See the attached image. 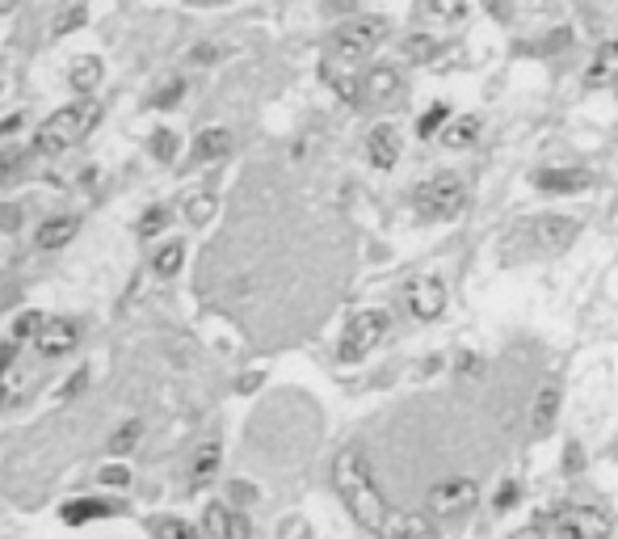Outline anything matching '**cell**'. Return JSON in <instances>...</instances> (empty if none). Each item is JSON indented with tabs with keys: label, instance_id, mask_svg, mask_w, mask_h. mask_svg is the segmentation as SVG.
<instances>
[{
	"label": "cell",
	"instance_id": "obj_1",
	"mask_svg": "<svg viewBox=\"0 0 618 539\" xmlns=\"http://www.w3.org/2000/svg\"><path fill=\"white\" fill-rule=\"evenodd\" d=\"M333 485H337V493H341L345 510L358 518V527H366L370 535H383V527L391 523V514H396V510H391L387 497L379 493L375 476H370V464L362 459L358 447H345V451L337 455V464H333Z\"/></svg>",
	"mask_w": 618,
	"mask_h": 539
},
{
	"label": "cell",
	"instance_id": "obj_2",
	"mask_svg": "<svg viewBox=\"0 0 618 539\" xmlns=\"http://www.w3.org/2000/svg\"><path fill=\"white\" fill-rule=\"evenodd\" d=\"M101 123V102L97 97H80V102L59 106L51 118H43L34 131V152L38 156H59L72 152L76 144H85V135H93V127Z\"/></svg>",
	"mask_w": 618,
	"mask_h": 539
},
{
	"label": "cell",
	"instance_id": "obj_3",
	"mask_svg": "<svg viewBox=\"0 0 618 539\" xmlns=\"http://www.w3.org/2000/svg\"><path fill=\"white\" fill-rule=\"evenodd\" d=\"M387 17H354V22H345L333 30V51H328V72H341L349 64H358V59H366L370 51H375L383 38H387Z\"/></svg>",
	"mask_w": 618,
	"mask_h": 539
},
{
	"label": "cell",
	"instance_id": "obj_4",
	"mask_svg": "<svg viewBox=\"0 0 618 539\" xmlns=\"http://www.w3.org/2000/svg\"><path fill=\"white\" fill-rule=\"evenodd\" d=\"M539 527H547L555 539H610V518L593 506L560 502L547 514H539Z\"/></svg>",
	"mask_w": 618,
	"mask_h": 539
},
{
	"label": "cell",
	"instance_id": "obj_5",
	"mask_svg": "<svg viewBox=\"0 0 618 539\" xmlns=\"http://www.w3.org/2000/svg\"><path fill=\"white\" fill-rule=\"evenodd\" d=\"M391 329V316L383 308H362L345 321V333H341V363H362L370 350H379V342Z\"/></svg>",
	"mask_w": 618,
	"mask_h": 539
},
{
	"label": "cell",
	"instance_id": "obj_6",
	"mask_svg": "<svg viewBox=\"0 0 618 539\" xmlns=\"http://www.w3.org/2000/svg\"><path fill=\"white\" fill-rule=\"evenodd\" d=\"M417 207L429 219H455L467 207V186L455 173H434L417 186Z\"/></svg>",
	"mask_w": 618,
	"mask_h": 539
},
{
	"label": "cell",
	"instance_id": "obj_7",
	"mask_svg": "<svg viewBox=\"0 0 618 539\" xmlns=\"http://www.w3.org/2000/svg\"><path fill=\"white\" fill-rule=\"evenodd\" d=\"M400 299H404V308H408L412 321H438V316L446 312L450 291H446V283H442V274L421 270V274H412L408 283H404Z\"/></svg>",
	"mask_w": 618,
	"mask_h": 539
},
{
	"label": "cell",
	"instance_id": "obj_8",
	"mask_svg": "<svg viewBox=\"0 0 618 539\" xmlns=\"http://www.w3.org/2000/svg\"><path fill=\"white\" fill-rule=\"evenodd\" d=\"M480 502V485L471 476H446L429 489V518H463L471 506Z\"/></svg>",
	"mask_w": 618,
	"mask_h": 539
},
{
	"label": "cell",
	"instance_id": "obj_9",
	"mask_svg": "<svg viewBox=\"0 0 618 539\" xmlns=\"http://www.w3.org/2000/svg\"><path fill=\"white\" fill-rule=\"evenodd\" d=\"M518 236H530L534 253H560V249L572 245L576 219H568V215H543V219H530L526 228H518Z\"/></svg>",
	"mask_w": 618,
	"mask_h": 539
},
{
	"label": "cell",
	"instance_id": "obj_10",
	"mask_svg": "<svg viewBox=\"0 0 618 539\" xmlns=\"http://www.w3.org/2000/svg\"><path fill=\"white\" fill-rule=\"evenodd\" d=\"M400 152H404V139H400L396 127H391V123H375V127H370V135H366V161L370 165L387 173V169H396Z\"/></svg>",
	"mask_w": 618,
	"mask_h": 539
},
{
	"label": "cell",
	"instance_id": "obj_11",
	"mask_svg": "<svg viewBox=\"0 0 618 539\" xmlns=\"http://www.w3.org/2000/svg\"><path fill=\"white\" fill-rule=\"evenodd\" d=\"M202 531L211 539H249V518H244L236 506L211 502L206 514H202Z\"/></svg>",
	"mask_w": 618,
	"mask_h": 539
},
{
	"label": "cell",
	"instance_id": "obj_12",
	"mask_svg": "<svg viewBox=\"0 0 618 539\" xmlns=\"http://www.w3.org/2000/svg\"><path fill=\"white\" fill-rule=\"evenodd\" d=\"M396 93H400V68L396 64L366 68V76L358 81V97H362V102H391Z\"/></svg>",
	"mask_w": 618,
	"mask_h": 539
},
{
	"label": "cell",
	"instance_id": "obj_13",
	"mask_svg": "<svg viewBox=\"0 0 618 539\" xmlns=\"http://www.w3.org/2000/svg\"><path fill=\"white\" fill-rule=\"evenodd\" d=\"M114 514H122V506L110 502V497H76V502H68L64 510H59V518H64L68 527L97 523V518H114Z\"/></svg>",
	"mask_w": 618,
	"mask_h": 539
},
{
	"label": "cell",
	"instance_id": "obj_14",
	"mask_svg": "<svg viewBox=\"0 0 618 539\" xmlns=\"http://www.w3.org/2000/svg\"><path fill=\"white\" fill-rule=\"evenodd\" d=\"M555 417H560V384L555 379H547V384L539 388V396H534V409H530V430L547 438L551 426H555Z\"/></svg>",
	"mask_w": 618,
	"mask_h": 539
},
{
	"label": "cell",
	"instance_id": "obj_15",
	"mask_svg": "<svg viewBox=\"0 0 618 539\" xmlns=\"http://www.w3.org/2000/svg\"><path fill=\"white\" fill-rule=\"evenodd\" d=\"M76 342H80V329L72 325V321H47V329H43V337H38V354L43 358H59V354H68V350H76Z\"/></svg>",
	"mask_w": 618,
	"mask_h": 539
},
{
	"label": "cell",
	"instance_id": "obj_16",
	"mask_svg": "<svg viewBox=\"0 0 618 539\" xmlns=\"http://www.w3.org/2000/svg\"><path fill=\"white\" fill-rule=\"evenodd\" d=\"M76 232H80V219L76 215H55V219H47V224L34 232V249H43V253L64 249Z\"/></svg>",
	"mask_w": 618,
	"mask_h": 539
},
{
	"label": "cell",
	"instance_id": "obj_17",
	"mask_svg": "<svg viewBox=\"0 0 618 539\" xmlns=\"http://www.w3.org/2000/svg\"><path fill=\"white\" fill-rule=\"evenodd\" d=\"M379 539H438V531H434V523H429L425 514H404V510H396Z\"/></svg>",
	"mask_w": 618,
	"mask_h": 539
},
{
	"label": "cell",
	"instance_id": "obj_18",
	"mask_svg": "<svg viewBox=\"0 0 618 539\" xmlns=\"http://www.w3.org/2000/svg\"><path fill=\"white\" fill-rule=\"evenodd\" d=\"M480 131H484V118H480V114H459V118H450L446 131H442L438 139H442L450 152H463V148L476 144Z\"/></svg>",
	"mask_w": 618,
	"mask_h": 539
},
{
	"label": "cell",
	"instance_id": "obj_19",
	"mask_svg": "<svg viewBox=\"0 0 618 539\" xmlns=\"http://www.w3.org/2000/svg\"><path fill=\"white\" fill-rule=\"evenodd\" d=\"M534 186L555 190V194H568V190L589 186V173L585 169H572V165H564V169H539V173H534Z\"/></svg>",
	"mask_w": 618,
	"mask_h": 539
},
{
	"label": "cell",
	"instance_id": "obj_20",
	"mask_svg": "<svg viewBox=\"0 0 618 539\" xmlns=\"http://www.w3.org/2000/svg\"><path fill=\"white\" fill-rule=\"evenodd\" d=\"M232 152V131L228 127H206L194 135V161H219Z\"/></svg>",
	"mask_w": 618,
	"mask_h": 539
},
{
	"label": "cell",
	"instance_id": "obj_21",
	"mask_svg": "<svg viewBox=\"0 0 618 539\" xmlns=\"http://www.w3.org/2000/svg\"><path fill=\"white\" fill-rule=\"evenodd\" d=\"M68 85H72L80 97H93V89L101 85V59H97V55H80V59H72V68H68Z\"/></svg>",
	"mask_w": 618,
	"mask_h": 539
},
{
	"label": "cell",
	"instance_id": "obj_22",
	"mask_svg": "<svg viewBox=\"0 0 618 539\" xmlns=\"http://www.w3.org/2000/svg\"><path fill=\"white\" fill-rule=\"evenodd\" d=\"M585 81H589V85H614V81H618V43H606L602 51L593 55Z\"/></svg>",
	"mask_w": 618,
	"mask_h": 539
},
{
	"label": "cell",
	"instance_id": "obj_23",
	"mask_svg": "<svg viewBox=\"0 0 618 539\" xmlns=\"http://www.w3.org/2000/svg\"><path fill=\"white\" fill-rule=\"evenodd\" d=\"M219 459H223V451H219V443H206L198 455H194V472H190V485L194 489H206L219 476Z\"/></svg>",
	"mask_w": 618,
	"mask_h": 539
},
{
	"label": "cell",
	"instance_id": "obj_24",
	"mask_svg": "<svg viewBox=\"0 0 618 539\" xmlns=\"http://www.w3.org/2000/svg\"><path fill=\"white\" fill-rule=\"evenodd\" d=\"M181 262H185V245H181V241H169V245L156 249L152 270H156V278H173V274L181 270Z\"/></svg>",
	"mask_w": 618,
	"mask_h": 539
},
{
	"label": "cell",
	"instance_id": "obj_25",
	"mask_svg": "<svg viewBox=\"0 0 618 539\" xmlns=\"http://www.w3.org/2000/svg\"><path fill=\"white\" fill-rule=\"evenodd\" d=\"M152 535L156 539H202V531L185 518H152Z\"/></svg>",
	"mask_w": 618,
	"mask_h": 539
},
{
	"label": "cell",
	"instance_id": "obj_26",
	"mask_svg": "<svg viewBox=\"0 0 618 539\" xmlns=\"http://www.w3.org/2000/svg\"><path fill=\"white\" fill-rule=\"evenodd\" d=\"M446 123H450V106H446V102H434V106H429V110L421 114L417 135H421V139H434V135L446 131Z\"/></svg>",
	"mask_w": 618,
	"mask_h": 539
},
{
	"label": "cell",
	"instance_id": "obj_27",
	"mask_svg": "<svg viewBox=\"0 0 618 539\" xmlns=\"http://www.w3.org/2000/svg\"><path fill=\"white\" fill-rule=\"evenodd\" d=\"M43 329H47L43 312H22V316H17V325H13V337H17V342H38Z\"/></svg>",
	"mask_w": 618,
	"mask_h": 539
},
{
	"label": "cell",
	"instance_id": "obj_28",
	"mask_svg": "<svg viewBox=\"0 0 618 539\" xmlns=\"http://www.w3.org/2000/svg\"><path fill=\"white\" fill-rule=\"evenodd\" d=\"M185 219H190L194 228L211 224V219H215V194H194L190 203H185Z\"/></svg>",
	"mask_w": 618,
	"mask_h": 539
},
{
	"label": "cell",
	"instance_id": "obj_29",
	"mask_svg": "<svg viewBox=\"0 0 618 539\" xmlns=\"http://www.w3.org/2000/svg\"><path fill=\"white\" fill-rule=\"evenodd\" d=\"M139 430H143L139 422H127V426H118V430H114V438H110V451H114V455H127V451H131V447L139 443Z\"/></svg>",
	"mask_w": 618,
	"mask_h": 539
},
{
	"label": "cell",
	"instance_id": "obj_30",
	"mask_svg": "<svg viewBox=\"0 0 618 539\" xmlns=\"http://www.w3.org/2000/svg\"><path fill=\"white\" fill-rule=\"evenodd\" d=\"M425 17H438V22H459V17H467V5H442V0H429Z\"/></svg>",
	"mask_w": 618,
	"mask_h": 539
},
{
	"label": "cell",
	"instance_id": "obj_31",
	"mask_svg": "<svg viewBox=\"0 0 618 539\" xmlns=\"http://www.w3.org/2000/svg\"><path fill=\"white\" fill-rule=\"evenodd\" d=\"M164 224H169V211H164V207L143 211V219H139V236H156Z\"/></svg>",
	"mask_w": 618,
	"mask_h": 539
},
{
	"label": "cell",
	"instance_id": "obj_32",
	"mask_svg": "<svg viewBox=\"0 0 618 539\" xmlns=\"http://www.w3.org/2000/svg\"><path fill=\"white\" fill-rule=\"evenodd\" d=\"M518 497H522V485L513 481V476H505L501 489H497V502H492V506H497V510H509V506H518Z\"/></svg>",
	"mask_w": 618,
	"mask_h": 539
},
{
	"label": "cell",
	"instance_id": "obj_33",
	"mask_svg": "<svg viewBox=\"0 0 618 539\" xmlns=\"http://www.w3.org/2000/svg\"><path fill=\"white\" fill-rule=\"evenodd\" d=\"M173 148H177V135H173V131H156L152 152L160 156V161H173Z\"/></svg>",
	"mask_w": 618,
	"mask_h": 539
},
{
	"label": "cell",
	"instance_id": "obj_34",
	"mask_svg": "<svg viewBox=\"0 0 618 539\" xmlns=\"http://www.w3.org/2000/svg\"><path fill=\"white\" fill-rule=\"evenodd\" d=\"M101 481H106V485H131V472L110 464V468H101Z\"/></svg>",
	"mask_w": 618,
	"mask_h": 539
},
{
	"label": "cell",
	"instance_id": "obj_35",
	"mask_svg": "<svg viewBox=\"0 0 618 539\" xmlns=\"http://www.w3.org/2000/svg\"><path fill=\"white\" fill-rule=\"evenodd\" d=\"M85 384H89V371H76V375H72V384H68L64 392H59V401H72V396H76L80 388H85Z\"/></svg>",
	"mask_w": 618,
	"mask_h": 539
},
{
	"label": "cell",
	"instance_id": "obj_36",
	"mask_svg": "<svg viewBox=\"0 0 618 539\" xmlns=\"http://www.w3.org/2000/svg\"><path fill=\"white\" fill-rule=\"evenodd\" d=\"M13 358H17V342H0V379L13 367Z\"/></svg>",
	"mask_w": 618,
	"mask_h": 539
},
{
	"label": "cell",
	"instance_id": "obj_37",
	"mask_svg": "<svg viewBox=\"0 0 618 539\" xmlns=\"http://www.w3.org/2000/svg\"><path fill=\"white\" fill-rule=\"evenodd\" d=\"M518 539H539V527H530V531H522Z\"/></svg>",
	"mask_w": 618,
	"mask_h": 539
}]
</instances>
